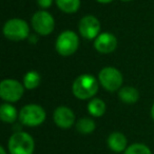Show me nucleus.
<instances>
[{
  "label": "nucleus",
  "instance_id": "1",
  "mask_svg": "<svg viewBox=\"0 0 154 154\" xmlns=\"http://www.w3.org/2000/svg\"><path fill=\"white\" fill-rule=\"evenodd\" d=\"M99 85L97 79L91 74L79 75L74 80L72 86V92L76 98L80 100L93 98L98 92Z\"/></svg>",
  "mask_w": 154,
  "mask_h": 154
},
{
  "label": "nucleus",
  "instance_id": "2",
  "mask_svg": "<svg viewBox=\"0 0 154 154\" xmlns=\"http://www.w3.org/2000/svg\"><path fill=\"white\" fill-rule=\"evenodd\" d=\"M10 154H33L35 150L34 138L23 131L15 132L8 143Z\"/></svg>",
  "mask_w": 154,
  "mask_h": 154
},
{
  "label": "nucleus",
  "instance_id": "3",
  "mask_svg": "<svg viewBox=\"0 0 154 154\" xmlns=\"http://www.w3.org/2000/svg\"><path fill=\"white\" fill-rule=\"evenodd\" d=\"M47 114L42 107L35 103H30L21 108L19 112V120L23 126L38 127L45 120Z\"/></svg>",
  "mask_w": 154,
  "mask_h": 154
},
{
  "label": "nucleus",
  "instance_id": "4",
  "mask_svg": "<svg viewBox=\"0 0 154 154\" xmlns=\"http://www.w3.org/2000/svg\"><path fill=\"white\" fill-rule=\"evenodd\" d=\"M3 35L11 41H21L29 37L30 28L24 20L13 18L8 20L3 26Z\"/></svg>",
  "mask_w": 154,
  "mask_h": 154
},
{
  "label": "nucleus",
  "instance_id": "5",
  "mask_svg": "<svg viewBox=\"0 0 154 154\" xmlns=\"http://www.w3.org/2000/svg\"><path fill=\"white\" fill-rule=\"evenodd\" d=\"M79 45V39L75 32L73 31H63L59 36L55 43V49L58 54L61 56H70L73 55L78 49Z\"/></svg>",
  "mask_w": 154,
  "mask_h": 154
},
{
  "label": "nucleus",
  "instance_id": "6",
  "mask_svg": "<svg viewBox=\"0 0 154 154\" xmlns=\"http://www.w3.org/2000/svg\"><path fill=\"white\" fill-rule=\"evenodd\" d=\"M99 84L103 87L109 92H115L122 87L124 78L116 68L113 66H106L101 69L98 74Z\"/></svg>",
  "mask_w": 154,
  "mask_h": 154
},
{
  "label": "nucleus",
  "instance_id": "7",
  "mask_svg": "<svg viewBox=\"0 0 154 154\" xmlns=\"http://www.w3.org/2000/svg\"><path fill=\"white\" fill-rule=\"evenodd\" d=\"M24 86L15 79H5L0 84V97L5 103H16L22 97Z\"/></svg>",
  "mask_w": 154,
  "mask_h": 154
},
{
  "label": "nucleus",
  "instance_id": "8",
  "mask_svg": "<svg viewBox=\"0 0 154 154\" xmlns=\"http://www.w3.org/2000/svg\"><path fill=\"white\" fill-rule=\"evenodd\" d=\"M31 24L37 34L47 36L53 32L54 26H55V20L49 12L41 10L33 15Z\"/></svg>",
  "mask_w": 154,
  "mask_h": 154
},
{
  "label": "nucleus",
  "instance_id": "9",
  "mask_svg": "<svg viewBox=\"0 0 154 154\" xmlns=\"http://www.w3.org/2000/svg\"><path fill=\"white\" fill-rule=\"evenodd\" d=\"M78 30L84 38L88 40H92L94 38L96 39L100 33V22L94 16L87 15L80 19Z\"/></svg>",
  "mask_w": 154,
  "mask_h": 154
},
{
  "label": "nucleus",
  "instance_id": "10",
  "mask_svg": "<svg viewBox=\"0 0 154 154\" xmlns=\"http://www.w3.org/2000/svg\"><path fill=\"white\" fill-rule=\"evenodd\" d=\"M54 122L61 129H70L75 124V114L69 107L60 106L56 108L53 114Z\"/></svg>",
  "mask_w": 154,
  "mask_h": 154
},
{
  "label": "nucleus",
  "instance_id": "11",
  "mask_svg": "<svg viewBox=\"0 0 154 154\" xmlns=\"http://www.w3.org/2000/svg\"><path fill=\"white\" fill-rule=\"evenodd\" d=\"M117 47V38L109 32L101 33L94 41V48L101 54H109L115 51Z\"/></svg>",
  "mask_w": 154,
  "mask_h": 154
},
{
  "label": "nucleus",
  "instance_id": "12",
  "mask_svg": "<svg viewBox=\"0 0 154 154\" xmlns=\"http://www.w3.org/2000/svg\"><path fill=\"white\" fill-rule=\"evenodd\" d=\"M108 147L110 150H112L115 153L125 152L128 148V139L126 135L122 132H113L109 135L107 139Z\"/></svg>",
  "mask_w": 154,
  "mask_h": 154
},
{
  "label": "nucleus",
  "instance_id": "13",
  "mask_svg": "<svg viewBox=\"0 0 154 154\" xmlns=\"http://www.w3.org/2000/svg\"><path fill=\"white\" fill-rule=\"evenodd\" d=\"M17 117H19V114L17 113V110L14 106L9 103H5L0 107V118L3 122L13 124L16 122Z\"/></svg>",
  "mask_w": 154,
  "mask_h": 154
},
{
  "label": "nucleus",
  "instance_id": "14",
  "mask_svg": "<svg viewBox=\"0 0 154 154\" xmlns=\"http://www.w3.org/2000/svg\"><path fill=\"white\" fill-rule=\"evenodd\" d=\"M118 97L125 103H135L139 98V93L133 87H124L118 91Z\"/></svg>",
  "mask_w": 154,
  "mask_h": 154
},
{
  "label": "nucleus",
  "instance_id": "15",
  "mask_svg": "<svg viewBox=\"0 0 154 154\" xmlns=\"http://www.w3.org/2000/svg\"><path fill=\"white\" fill-rule=\"evenodd\" d=\"M88 111L93 117H100L106 112V103L100 98H92L88 103Z\"/></svg>",
  "mask_w": 154,
  "mask_h": 154
},
{
  "label": "nucleus",
  "instance_id": "16",
  "mask_svg": "<svg viewBox=\"0 0 154 154\" xmlns=\"http://www.w3.org/2000/svg\"><path fill=\"white\" fill-rule=\"evenodd\" d=\"M55 2L60 11L68 14L75 13L80 7V0H55Z\"/></svg>",
  "mask_w": 154,
  "mask_h": 154
},
{
  "label": "nucleus",
  "instance_id": "17",
  "mask_svg": "<svg viewBox=\"0 0 154 154\" xmlns=\"http://www.w3.org/2000/svg\"><path fill=\"white\" fill-rule=\"evenodd\" d=\"M96 128L95 122L92 118L84 117L77 120L76 122V130L80 133V134H90Z\"/></svg>",
  "mask_w": 154,
  "mask_h": 154
},
{
  "label": "nucleus",
  "instance_id": "18",
  "mask_svg": "<svg viewBox=\"0 0 154 154\" xmlns=\"http://www.w3.org/2000/svg\"><path fill=\"white\" fill-rule=\"evenodd\" d=\"M41 82V77L39 75L38 72L36 71H30L28 72L23 77V86L28 90H33V89H36L39 86Z\"/></svg>",
  "mask_w": 154,
  "mask_h": 154
},
{
  "label": "nucleus",
  "instance_id": "19",
  "mask_svg": "<svg viewBox=\"0 0 154 154\" xmlns=\"http://www.w3.org/2000/svg\"><path fill=\"white\" fill-rule=\"evenodd\" d=\"M124 154H152V152L149 147H147L146 145L136 143L129 146L124 152Z\"/></svg>",
  "mask_w": 154,
  "mask_h": 154
},
{
  "label": "nucleus",
  "instance_id": "20",
  "mask_svg": "<svg viewBox=\"0 0 154 154\" xmlns=\"http://www.w3.org/2000/svg\"><path fill=\"white\" fill-rule=\"evenodd\" d=\"M37 3L41 9H49L53 3V0H37Z\"/></svg>",
  "mask_w": 154,
  "mask_h": 154
},
{
  "label": "nucleus",
  "instance_id": "21",
  "mask_svg": "<svg viewBox=\"0 0 154 154\" xmlns=\"http://www.w3.org/2000/svg\"><path fill=\"white\" fill-rule=\"evenodd\" d=\"M97 2H99V3H103V5H107V3H110V2H112L113 0H96Z\"/></svg>",
  "mask_w": 154,
  "mask_h": 154
},
{
  "label": "nucleus",
  "instance_id": "22",
  "mask_svg": "<svg viewBox=\"0 0 154 154\" xmlns=\"http://www.w3.org/2000/svg\"><path fill=\"white\" fill-rule=\"evenodd\" d=\"M0 154H7V151H5V149L3 146L0 147Z\"/></svg>",
  "mask_w": 154,
  "mask_h": 154
},
{
  "label": "nucleus",
  "instance_id": "23",
  "mask_svg": "<svg viewBox=\"0 0 154 154\" xmlns=\"http://www.w3.org/2000/svg\"><path fill=\"white\" fill-rule=\"evenodd\" d=\"M151 116H152V118H153V120H154V103L152 105V108H151Z\"/></svg>",
  "mask_w": 154,
  "mask_h": 154
},
{
  "label": "nucleus",
  "instance_id": "24",
  "mask_svg": "<svg viewBox=\"0 0 154 154\" xmlns=\"http://www.w3.org/2000/svg\"><path fill=\"white\" fill-rule=\"evenodd\" d=\"M120 1H124V2H128V1H132V0H120Z\"/></svg>",
  "mask_w": 154,
  "mask_h": 154
}]
</instances>
